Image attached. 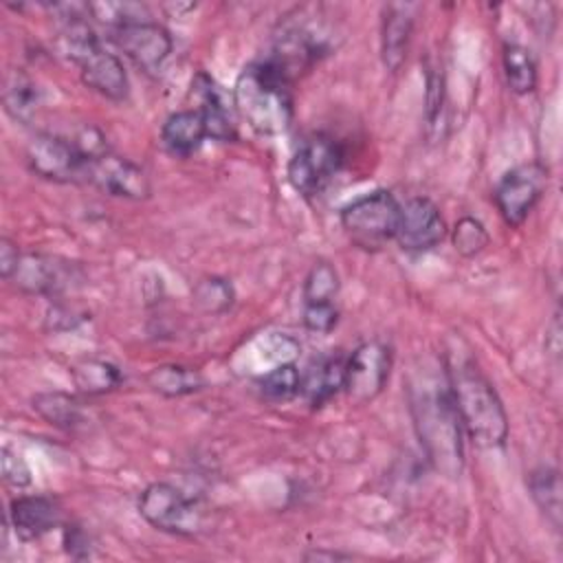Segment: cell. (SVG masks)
I'll return each instance as SVG.
<instances>
[{
	"mask_svg": "<svg viewBox=\"0 0 563 563\" xmlns=\"http://www.w3.org/2000/svg\"><path fill=\"white\" fill-rule=\"evenodd\" d=\"M145 380L156 394L167 396V398L189 396V394L202 389V385H205V378L196 367L176 365V363H167V365H158V367L150 369Z\"/></svg>",
	"mask_w": 563,
	"mask_h": 563,
	"instance_id": "23",
	"label": "cell"
},
{
	"mask_svg": "<svg viewBox=\"0 0 563 563\" xmlns=\"http://www.w3.org/2000/svg\"><path fill=\"white\" fill-rule=\"evenodd\" d=\"M409 409L429 464L444 477H460L464 471V429L444 369L440 378L429 369L411 378Z\"/></svg>",
	"mask_w": 563,
	"mask_h": 563,
	"instance_id": "1",
	"label": "cell"
},
{
	"mask_svg": "<svg viewBox=\"0 0 563 563\" xmlns=\"http://www.w3.org/2000/svg\"><path fill=\"white\" fill-rule=\"evenodd\" d=\"M446 235V224L433 200L416 196L400 205V220L394 240L402 251L422 253L438 246Z\"/></svg>",
	"mask_w": 563,
	"mask_h": 563,
	"instance_id": "14",
	"label": "cell"
},
{
	"mask_svg": "<svg viewBox=\"0 0 563 563\" xmlns=\"http://www.w3.org/2000/svg\"><path fill=\"white\" fill-rule=\"evenodd\" d=\"M205 139H207V125L194 108L169 114L161 128L163 147L176 158L191 156L202 145Z\"/></svg>",
	"mask_w": 563,
	"mask_h": 563,
	"instance_id": "18",
	"label": "cell"
},
{
	"mask_svg": "<svg viewBox=\"0 0 563 563\" xmlns=\"http://www.w3.org/2000/svg\"><path fill=\"white\" fill-rule=\"evenodd\" d=\"M64 548L73 559H88L92 554V541L88 532L75 523L64 528Z\"/></svg>",
	"mask_w": 563,
	"mask_h": 563,
	"instance_id": "33",
	"label": "cell"
},
{
	"mask_svg": "<svg viewBox=\"0 0 563 563\" xmlns=\"http://www.w3.org/2000/svg\"><path fill=\"white\" fill-rule=\"evenodd\" d=\"M11 279L26 295L57 297L81 279V271L75 262L57 255L24 253Z\"/></svg>",
	"mask_w": 563,
	"mask_h": 563,
	"instance_id": "13",
	"label": "cell"
},
{
	"mask_svg": "<svg viewBox=\"0 0 563 563\" xmlns=\"http://www.w3.org/2000/svg\"><path fill=\"white\" fill-rule=\"evenodd\" d=\"M339 292V273L328 262H317L303 279V303H334Z\"/></svg>",
	"mask_w": 563,
	"mask_h": 563,
	"instance_id": "27",
	"label": "cell"
},
{
	"mask_svg": "<svg viewBox=\"0 0 563 563\" xmlns=\"http://www.w3.org/2000/svg\"><path fill=\"white\" fill-rule=\"evenodd\" d=\"M391 372V350L380 341L361 343L347 358H345V374H343V389L347 398L356 405L374 400Z\"/></svg>",
	"mask_w": 563,
	"mask_h": 563,
	"instance_id": "11",
	"label": "cell"
},
{
	"mask_svg": "<svg viewBox=\"0 0 563 563\" xmlns=\"http://www.w3.org/2000/svg\"><path fill=\"white\" fill-rule=\"evenodd\" d=\"M339 321V310L334 303H303V325L310 332L328 334Z\"/></svg>",
	"mask_w": 563,
	"mask_h": 563,
	"instance_id": "30",
	"label": "cell"
},
{
	"mask_svg": "<svg viewBox=\"0 0 563 563\" xmlns=\"http://www.w3.org/2000/svg\"><path fill=\"white\" fill-rule=\"evenodd\" d=\"M400 202L387 189H376L354 198L341 209L345 233L363 249H378L396 235Z\"/></svg>",
	"mask_w": 563,
	"mask_h": 563,
	"instance_id": "5",
	"label": "cell"
},
{
	"mask_svg": "<svg viewBox=\"0 0 563 563\" xmlns=\"http://www.w3.org/2000/svg\"><path fill=\"white\" fill-rule=\"evenodd\" d=\"M528 488L534 504L541 508L545 519L559 530L561 528V479L556 468L539 466L528 477Z\"/></svg>",
	"mask_w": 563,
	"mask_h": 563,
	"instance_id": "24",
	"label": "cell"
},
{
	"mask_svg": "<svg viewBox=\"0 0 563 563\" xmlns=\"http://www.w3.org/2000/svg\"><path fill=\"white\" fill-rule=\"evenodd\" d=\"M194 303L209 314H222L233 306L235 292L229 279L224 277H202L200 282H196L194 290H191Z\"/></svg>",
	"mask_w": 563,
	"mask_h": 563,
	"instance_id": "26",
	"label": "cell"
},
{
	"mask_svg": "<svg viewBox=\"0 0 563 563\" xmlns=\"http://www.w3.org/2000/svg\"><path fill=\"white\" fill-rule=\"evenodd\" d=\"M292 77L273 57L242 68L233 86L238 114L257 134L275 136L292 123Z\"/></svg>",
	"mask_w": 563,
	"mask_h": 563,
	"instance_id": "3",
	"label": "cell"
},
{
	"mask_svg": "<svg viewBox=\"0 0 563 563\" xmlns=\"http://www.w3.org/2000/svg\"><path fill=\"white\" fill-rule=\"evenodd\" d=\"M444 372L464 433L482 449L504 446L508 440V416L479 365L468 354L451 352Z\"/></svg>",
	"mask_w": 563,
	"mask_h": 563,
	"instance_id": "2",
	"label": "cell"
},
{
	"mask_svg": "<svg viewBox=\"0 0 563 563\" xmlns=\"http://www.w3.org/2000/svg\"><path fill=\"white\" fill-rule=\"evenodd\" d=\"M26 165L29 169L53 183H84L88 156L70 139L37 132L26 145Z\"/></svg>",
	"mask_w": 563,
	"mask_h": 563,
	"instance_id": "8",
	"label": "cell"
},
{
	"mask_svg": "<svg viewBox=\"0 0 563 563\" xmlns=\"http://www.w3.org/2000/svg\"><path fill=\"white\" fill-rule=\"evenodd\" d=\"M4 110L20 123H31L40 108V86L22 70H9L2 88Z\"/></svg>",
	"mask_w": 563,
	"mask_h": 563,
	"instance_id": "21",
	"label": "cell"
},
{
	"mask_svg": "<svg viewBox=\"0 0 563 563\" xmlns=\"http://www.w3.org/2000/svg\"><path fill=\"white\" fill-rule=\"evenodd\" d=\"M110 40L145 73H158L174 48L169 31L150 18L132 20L110 29Z\"/></svg>",
	"mask_w": 563,
	"mask_h": 563,
	"instance_id": "10",
	"label": "cell"
},
{
	"mask_svg": "<svg viewBox=\"0 0 563 563\" xmlns=\"http://www.w3.org/2000/svg\"><path fill=\"white\" fill-rule=\"evenodd\" d=\"M20 257H22V253H20L18 244L13 240H9V238H2L0 240V275L4 279L13 277Z\"/></svg>",
	"mask_w": 563,
	"mask_h": 563,
	"instance_id": "34",
	"label": "cell"
},
{
	"mask_svg": "<svg viewBox=\"0 0 563 563\" xmlns=\"http://www.w3.org/2000/svg\"><path fill=\"white\" fill-rule=\"evenodd\" d=\"M196 112L202 117L207 125V136L213 141H233L235 139V125L229 119L224 99L216 86V81L207 73H196L191 79V90H189Z\"/></svg>",
	"mask_w": 563,
	"mask_h": 563,
	"instance_id": "17",
	"label": "cell"
},
{
	"mask_svg": "<svg viewBox=\"0 0 563 563\" xmlns=\"http://www.w3.org/2000/svg\"><path fill=\"white\" fill-rule=\"evenodd\" d=\"M504 73L510 90L515 95H528L537 86V62L532 53L521 44H506L504 53Z\"/></svg>",
	"mask_w": 563,
	"mask_h": 563,
	"instance_id": "25",
	"label": "cell"
},
{
	"mask_svg": "<svg viewBox=\"0 0 563 563\" xmlns=\"http://www.w3.org/2000/svg\"><path fill=\"white\" fill-rule=\"evenodd\" d=\"M257 387L264 398L268 400H288L295 394H299L301 387V372L295 363H282L260 376Z\"/></svg>",
	"mask_w": 563,
	"mask_h": 563,
	"instance_id": "28",
	"label": "cell"
},
{
	"mask_svg": "<svg viewBox=\"0 0 563 563\" xmlns=\"http://www.w3.org/2000/svg\"><path fill=\"white\" fill-rule=\"evenodd\" d=\"M345 152L339 141L325 134L308 136L292 154L286 167L290 187L303 198L321 194L339 174Z\"/></svg>",
	"mask_w": 563,
	"mask_h": 563,
	"instance_id": "7",
	"label": "cell"
},
{
	"mask_svg": "<svg viewBox=\"0 0 563 563\" xmlns=\"http://www.w3.org/2000/svg\"><path fill=\"white\" fill-rule=\"evenodd\" d=\"M84 183H90L103 194L123 200H145L152 191L147 174L136 163L114 154L108 147L88 156Z\"/></svg>",
	"mask_w": 563,
	"mask_h": 563,
	"instance_id": "9",
	"label": "cell"
},
{
	"mask_svg": "<svg viewBox=\"0 0 563 563\" xmlns=\"http://www.w3.org/2000/svg\"><path fill=\"white\" fill-rule=\"evenodd\" d=\"M0 466H2V477L7 484L15 486V488H22L31 482V471L26 466V462L13 453L11 449H2V457H0Z\"/></svg>",
	"mask_w": 563,
	"mask_h": 563,
	"instance_id": "32",
	"label": "cell"
},
{
	"mask_svg": "<svg viewBox=\"0 0 563 563\" xmlns=\"http://www.w3.org/2000/svg\"><path fill=\"white\" fill-rule=\"evenodd\" d=\"M343 374H345V358L323 356L314 361L306 369V374H301L299 391L308 398L312 407H319L325 400H330L339 389H343Z\"/></svg>",
	"mask_w": 563,
	"mask_h": 563,
	"instance_id": "20",
	"label": "cell"
},
{
	"mask_svg": "<svg viewBox=\"0 0 563 563\" xmlns=\"http://www.w3.org/2000/svg\"><path fill=\"white\" fill-rule=\"evenodd\" d=\"M139 515L152 528L176 537L198 534L205 521L202 508L167 482H154L143 488L139 495Z\"/></svg>",
	"mask_w": 563,
	"mask_h": 563,
	"instance_id": "6",
	"label": "cell"
},
{
	"mask_svg": "<svg viewBox=\"0 0 563 563\" xmlns=\"http://www.w3.org/2000/svg\"><path fill=\"white\" fill-rule=\"evenodd\" d=\"M9 521L22 541H35L59 523V506L46 495H22L11 501Z\"/></svg>",
	"mask_w": 563,
	"mask_h": 563,
	"instance_id": "16",
	"label": "cell"
},
{
	"mask_svg": "<svg viewBox=\"0 0 563 563\" xmlns=\"http://www.w3.org/2000/svg\"><path fill=\"white\" fill-rule=\"evenodd\" d=\"M416 20V4L391 2L383 7L380 20V57L387 70L396 73L405 62L411 29Z\"/></svg>",
	"mask_w": 563,
	"mask_h": 563,
	"instance_id": "15",
	"label": "cell"
},
{
	"mask_svg": "<svg viewBox=\"0 0 563 563\" xmlns=\"http://www.w3.org/2000/svg\"><path fill=\"white\" fill-rule=\"evenodd\" d=\"M548 185L545 167L537 163L519 165L504 174V178L495 187V205L506 224L519 227L541 200Z\"/></svg>",
	"mask_w": 563,
	"mask_h": 563,
	"instance_id": "12",
	"label": "cell"
},
{
	"mask_svg": "<svg viewBox=\"0 0 563 563\" xmlns=\"http://www.w3.org/2000/svg\"><path fill=\"white\" fill-rule=\"evenodd\" d=\"M31 405L40 418L62 431H77L88 422L84 402L66 391H40L33 396Z\"/></svg>",
	"mask_w": 563,
	"mask_h": 563,
	"instance_id": "19",
	"label": "cell"
},
{
	"mask_svg": "<svg viewBox=\"0 0 563 563\" xmlns=\"http://www.w3.org/2000/svg\"><path fill=\"white\" fill-rule=\"evenodd\" d=\"M73 380L86 396H101L123 385V372L103 358H84L73 365Z\"/></svg>",
	"mask_w": 563,
	"mask_h": 563,
	"instance_id": "22",
	"label": "cell"
},
{
	"mask_svg": "<svg viewBox=\"0 0 563 563\" xmlns=\"http://www.w3.org/2000/svg\"><path fill=\"white\" fill-rule=\"evenodd\" d=\"M62 53L79 68L81 81L106 99L123 101L130 90L121 59L110 53L84 15H64L59 29Z\"/></svg>",
	"mask_w": 563,
	"mask_h": 563,
	"instance_id": "4",
	"label": "cell"
},
{
	"mask_svg": "<svg viewBox=\"0 0 563 563\" xmlns=\"http://www.w3.org/2000/svg\"><path fill=\"white\" fill-rule=\"evenodd\" d=\"M444 108V79L438 68H429L427 73V121L429 128H435L442 119Z\"/></svg>",
	"mask_w": 563,
	"mask_h": 563,
	"instance_id": "31",
	"label": "cell"
},
{
	"mask_svg": "<svg viewBox=\"0 0 563 563\" xmlns=\"http://www.w3.org/2000/svg\"><path fill=\"white\" fill-rule=\"evenodd\" d=\"M306 559H350V554H339V552H310Z\"/></svg>",
	"mask_w": 563,
	"mask_h": 563,
	"instance_id": "35",
	"label": "cell"
},
{
	"mask_svg": "<svg viewBox=\"0 0 563 563\" xmlns=\"http://www.w3.org/2000/svg\"><path fill=\"white\" fill-rule=\"evenodd\" d=\"M451 238H453L455 251L460 255H464V257L477 255L479 251H484L488 246V240H490L486 227L477 218H473V216L460 218L455 222V227H453V235Z\"/></svg>",
	"mask_w": 563,
	"mask_h": 563,
	"instance_id": "29",
	"label": "cell"
}]
</instances>
